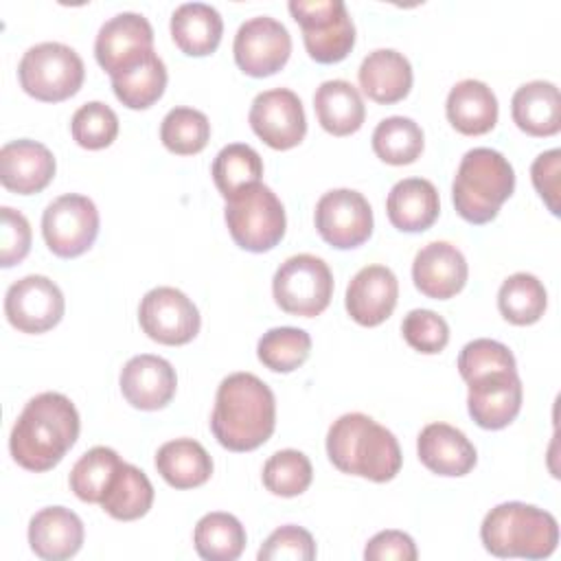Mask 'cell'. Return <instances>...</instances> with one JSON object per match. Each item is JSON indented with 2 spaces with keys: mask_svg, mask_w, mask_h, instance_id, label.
<instances>
[{
  "mask_svg": "<svg viewBox=\"0 0 561 561\" xmlns=\"http://www.w3.org/2000/svg\"><path fill=\"white\" fill-rule=\"evenodd\" d=\"M55 178V156L37 140L20 138L0 149V180L2 186L18 195H33L44 191Z\"/></svg>",
  "mask_w": 561,
  "mask_h": 561,
  "instance_id": "44dd1931",
  "label": "cell"
},
{
  "mask_svg": "<svg viewBox=\"0 0 561 561\" xmlns=\"http://www.w3.org/2000/svg\"><path fill=\"white\" fill-rule=\"evenodd\" d=\"M18 77L28 96L59 103L79 92L85 68L75 48L61 42H42L22 55Z\"/></svg>",
  "mask_w": 561,
  "mask_h": 561,
  "instance_id": "52a82bcc",
  "label": "cell"
},
{
  "mask_svg": "<svg viewBox=\"0 0 561 561\" xmlns=\"http://www.w3.org/2000/svg\"><path fill=\"white\" fill-rule=\"evenodd\" d=\"M252 131L272 149L285 151L296 145L307 134V118L302 101L296 92L287 88H272L259 92L252 101L248 114Z\"/></svg>",
  "mask_w": 561,
  "mask_h": 561,
  "instance_id": "9a60e30c",
  "label": "cell"
},
{
  "mask_svg": "<svg viewBox=\"0 0 561 561\" xmlns=\"http://www.w3.org/2000/svg\"><path fill=\"white\" fill-rule=\"evenodd\" d=\"M316 228L337 250L357 248L373 234L370 204L359 191L333 188L316 204Z\"/></svg>",
  "mask_w": 561,
  "mask_h": 561,
  "instance_id": "7c38bea8",
  "label": "cell"
},
{
  "mask_svg": "<svg viewBox=\"0 0 561 561\" xmlns=\"http://www.w3.org/2000/svg\"><path fill=\"white\" fill-rule=\"evenodd\" d=\"M559 171H561L559 149L539 153L530 167L533 184L552 215H559Z\"/></svg>",
  "mask_w": 561,
  "mask_h": 561,
  "instance_id": "bcb514c9",
  "label": "cell"
},
{
  "mask_svg": "<svg viewBox=\"0 0 561 561\" xmlns=\"http://www.w3.org/2000/svg\"><path fill=\"white\" fill-rule=\"evenodd\" d=\"M42 234L48 250L61 259L88 252L99 234V210L94 202L79 193L53 199L42 215Z\"/></svg>",
  "mask_w": 561,
  "mask_h": 561,
  "instance_id": "30bf717a",
  "label": "cell"
},
{
  "mask_svg": "<svg viewBox=\"0 0 561 561\" xmlns=\"http://www.w3.org/2000/svg\"><path fill=\"white\" fill-rule=\"evenodd\" d=\"M311 351V335L298 327H276L263 333L256 344L261 364L274 373H291L300 368Z\"/></svg>",
  "mask_w": 561,
  "mask_h": 561,
  "instance_id": "74e56055",
  "label": "cell"
},
{
  "mask_svg": "<svg viewBox=\"0 0 561 561\" xmlns=\"http://www.w3.org/2000/svg\"><path fill=\"white\" fill-rule=\"evenodd\" d=\"M416 557L414 539L403 530H381L364 548L366 561H414Z\"/></svg>",
  "mask_w": 561,
  "mask_h": 561,
  "instance_id": "7dc6e473",
  "label": "cell"
},
{
  "mask_svg": "<svg viewBox=\"0 0 561 561\" xmlns=\"http://www.w3.org/2000/svg\"><path fill=\"white\" fill-rule=\"evenodd\" d=\"M28 543L39 559H70L83 543V522L64 506L42 508L28 522Z\"/></svg>",
  "mask_w": 561,
  "mask_h": 561,
  "instance_id": "603a6c76",
  "label": "cell"
},
{
  "mask_svg": "<svg viewBox=\"0 0 561 561\" xmlns=\"http://www.w3.org/2000/svg\"><path fill=\"white\" fill-rule=\"evenodd\" d=\"M121 462V456L112 447L96 445L88 449L70 471L72 493L88 504H101L105 489L112 482Z\"/></svg>",
  "mask_w": 561,
  "mask_h": 561,
  "instance_id": "8d00e7d4",
  "label": "cell"
},
{
  "mask_svg": "<svg viewBox=\"0 0 561 561\" xmlns=\"http://www.w3.org/2000/svg\"><path fill=\"white\" fill-rule=\"evenodd\" d=\"M313 467L298 449H280L263 465V484L270 493L280 497H296L309 489Z\"/></svg>",
  "mask_w": 561,
  "mask_h": 561,
  "instance_id": "ab89813d",
  "label": "cell"
},
{
  "mask_svg": "<svg viewBox=\"0 0 561 561\" xmlns=\"http://www.w3.org/2000/svg\"><path fill=\"white\" fill-rule=\"evenodd\" d=\"M403 340L419 353H440L449 342V327L443 316L430 309H412L401 322Z\"/></svg>",
  "mask_w": 561,
  "mask_h": 561,
  "instance_id": "7bdbcfd3",
  "label": "cell"
},
{
  "mask_svg": "<svg viewBox=\"0 0 561 561\" xmlns=\"http://www.w3.org/2000/svg\"><path fill=\"white\" fill-rule=\"evenodd\" d=\"M226 226L232 241L248 252H267L285 237V208L265 184H252L226 199Z\"/></svg>",
  "mask_w": 561,
  "mask_h": 561,
  "instance_id": "8992f818",
  "label": "cell"
},
{
  "mask_svg": "<svg viewBox=\"0 0 561 561\" xmlns=\"http://www.w3.org/2000/svg\"><path fill=\"white\" fill-rule=\"evenodd\" d=\"M445 112L456 131L482 136L497 123V99L484 81L462 79L449 90Z\"/></svg>",
  "mask_w": 561,
  "mask_h": 561,
  "instance_id": "484cf974",
  "label": "cell"
},
{
  "mask_svg": "<svg viewBox=\"0 0 561 561\" xmlns=\"http://www.w3.org/2000/svg\"><path fill=\"white\" fill-rule=\"evenodd\" d=\"M256 557L259 561H311L316 559V541L309 530L287 524L263 541Z\"/></svg>",
  "mask_w": 561,
  "mask_h": 561,
  "instance_id": "ee69618b",
  "label": "cell"
},
{
  "mask_svg": "<svg viewBox=\"0 0 561 561\" xmlns=\"http://www.w3.org/2000/svg\"><path fill=\"white\" fill-rule=\"evenodd\" d=\"M313 110L322 129L333 136L355 134L366 118V105L359 90L344 79L320 83L313 94Z\"/></svg>",
  "mask_w": 561,
  "mask_h": 561,
  "instance_id": "f1b7e54d",
  "label": "cell"
},
{
  "mask_svg": "<svg viewBox=\"0 0 561 561\" xmlns=\"http://www.w3.org/2000/svg\"><path fill=\"white\" fill-rule=\"evenodd\" d=\"M419 460L438 476H467L478 460L471 440L454 425L430 423L416 438Z\"/></svg>",
  "mask_w": 561,
  "mask_h": 561,
  "instance_id": "7402d4cb",
  "label": "cell"
},
{
  "mask_svg": "<svg viewBox=\"0 0 561 561\" xmlns=\"http://www.w3.org/2000/svg\"><path fill=\"white\" fill-rule=\"evenodd\" d=\"M72 138L83 149H105L118 136L116 112L101 101L83 103L70 121Z\"/></svg>",
  "mask_w": 561,
  "mask_h": 561,
  "instance_id": "60d3db41",
  "label": "cell"
},
{
  "mask_svg": "<svg viewBox=\"0 0 561 561\" xmlns=\"http://www.w3.org/2000/svg\"><path fill=\"white\" fill-rule=\"evenodd\" d=\"M210 138L208 116L193 107H173L160 125L162 145L178 156L199 153Z\"/></svg>",
  "mask_w": 561,
  "mask_h": 561,
  "instance_id": "f35d334b",
  "label": "cell"
},
{
  "mask_svg": "<svg viewBox=\"0 0 561 561\" xmlns=\"http://www.w3.org/2000/svg\"><path fill=\"white\" fill-rule=\"evenodd\" d=\"M386 213L397 230L423 232L436 221L440 213L438 191L425 178L399 180L388 193Z\"/></svg>",
  "mask_w": 561,
  "mask_h": 561,
  "instance_id": "d4e9b609",
  "label": "cell"
},
{
  "mask_svg": "<svg viewBox=\"0 0 561 561\" xmlns=\"http://www.w3.org/2000/svg\"><path fill=\"white\" fill-rule=\"evenodd\" d=\"M167 88V66L153 53H149L140 64L112 75V90L116 99L129 110L151 107Z\"/></svg>",
  "mask_w": 561,
  "mask_h": 561,
  "instance_id": "1f68e13d",
  "label": "cell"
},
{
  "mask_svg": "<svg viewBox=\"0 0 561 561\" xmlns=\"http://www.w3.org/2000/svg\"><path fill=\"white\" fill-rule=\"evenodd\" d=\"M193 543L206 561H234L245 548V528L230 513H206L195 526Z\"/></svg>",
  "mask_w": 561,
  "mask_h": 561,
  "instance_id": "d6a6232c",
  "label": "cell"
},
{
  "mask_svg": "<svg viewBox=\"0 0 561 561\" xmlns=\"http://www.w3.org/2000/svg\"><path fill=\"white\" fill-rule=\"evenodd\" d=\"M276 305L291 316H320L333 296V274L316 254H294L272 278Z\"/></svg>",
  "mask_w": 561,
  "mask_h": 561,
  "instance_id": "9c48e42d",
  "label": "cell"
},
{
  "mask_svg": "<svg viewBox=\"0 0 561 561\" xmlns=\"http://www.w3.org/2000/svg\"><path fill=\"white\" fill-rule=\"evenodd\" d=\"M329 460L342 471L373 482L392 480L403 462L390 430L362 412L342 414L327 432Z\"/></svg>",
  "mask_w": 561,
  "mask_h": 561,
  "instance_id": "3957f363",
  "label": "cell"
},
{
  "mask_svg": "<svg viewBox=\"0 0 561 561\" xmlns=\"http://www.w3.org/2000/svg\"><path fill=\"white\" fill-rule=\"evenodd\" d=\"M138 322L147 337L167 346L188 344L199 333V311L175 287H153L138 307Z\"/></svg>",
  "mask_w": 561,
  "mask_h": 561,
  "instance_id": "8fae6325",
  "label": "cell"
},
{
  "mask_svg": "<svg viewBox=\"0 0 561 561\" xmlns=\"http://www.w3.org/2000/svg\"><path fill=\"white\" fill-rule=\"evenodd\" d=\"M291 18L302 28L309 57L318 64H337L355 46V24L342 0H291Z\"/></svg>",
  "mask_w": 561,
  "mask_h": 561,
  "instance_id": "ba28073f",
  "label": "cell"
},
{
  "mask_svg": "<svg viewBox=\"0 0 561 561\" xmlns=\"http://www.w3.org/2000/svg\"><path fill=\"white\" fill-rule=\"evenodd\" d=\"M224 33L219 11L206 2H184L171 15V37L188 57H206L217 50Z\"/></svg>",
  "mask_w": 561,
  "mask_h": 561,
  "instance_id": "83f0119b",
  "label": "cell"
},
{
  "mask_svg": "<svg viewBox=\"0 0 561 561\" xmlns=\"http://www.w3.org/2000/svg\"><path fill=\"white\" fill-rule=\"evenodd\" d=\"M548 305L543 283L528 272L511 274L497 291V309L504 320L517 327L535 324Z\"/></svg>",
  "mask_w": 561,
  "mask_h": 561,
  "instance_id": "836d02e7",
  "label": "cell"
},
{
  "mask_svg": "<svg viewBox=\"0 0 561 561\" xmlns=\"http://www.w3.org/2000/svg\"><path fill=\"white\" fill-rule=\"evenodd\" d=\"M515 191V171L511 162L495 149H469L454 175L451 199L456 213L476 226L497 217L500 206Z\"/></svg>",
  "mask_w": 561,
  "mask_h": 561,
  "instance_id": "5b68a950",
  "label": "cell"
},
{
  "mask_svg": "<svg viewBox=\"0 0 561 561\" xmlns=\"http://www.w3.org/2000/svg\"><path fill=\"white\" fill-rule=\"evenodd\" d=\"M153 53V28L140 13H118L110 18L96 33L94 57L99 66L112 77Z\"/></svg>",
  "mask_w": 561,
  "mask_h": 561,
  "instance_id": "2e32d148",
  "label": "cell"
},
{
  "mask_svg": "<svg viewBox=\"0 0 561 561\" xmlns=\"http://www.w3.org/2000/svg\"><path fill=\"white\" fill-rule=\"evenodd\" d=\"M357 79L368 99L381 105H392L408 96L412 88V66L403 53L394 48H377L364 57Z\"/></svg>",
  "mask_w": 561,
  "mask_h": 561,
  "instance_id": "cb8c5ba5",
  "label": "cell"
},
{
  "mask_svg": "<svg viewBox=\"0 0 561 561\" xmlns=\"http://www.w3.org/2000/svg\"><path fill=\"white\" fill-rule=\"evenodd\" d=\"M0 265L11 267L20 263L31 250V226L28 219L11 206L0 208Z\"/></svg>",
  "mask_w": 561,
  "mask_h": 561,
  "instance_id": "f6af8a7d",
  "label": "cell"
},
{
  "mask_svg": "<svg viewBox=\"0 0 561 561\" xmlns=\"http://www.w3.org/2000/svg\"><path fill=\"white\" fill-rule=\"evenodd\" d=\"M467 408L482 430H502L522 410V379L517 370L491 373L467 383Z\"/></svg>",
  "mask_w": 561,
  "mask_h": 561,
  "instance_id": "e0dca14e",
  "label": "cell"
},
{
  "mask_svg": "<svg viewBox=\"0 0 561 561\" xmlns=\"http://www.w3.org/2000/svg\"><path fill=\"white\" fill-rule=\"evenodd\" d=\"M515 125L528 136H554L561 129V96L552 81H528L519 85L511 101Z\"/></svg>",
  "mask_w": 561,
  "mask_h": 561,
  "instance_id": "4316f807",
  "label": "cell"
},
{
  "mask_svg": "<svg viewBox=\"0 0 561 561\" xmlns=\"http://www.w3.org/2000/svg\"><path fill=\"white\" fill-rule=\"evenodd\" d=\"M373 151L386 164H412L423 151V129L408 116H388L373 131Z\"/></svg>",
  "mask_w": 561,
  "mask_h": 561,
  "instance_id": "d590c367",
  "label": "cell"
},
{
  "mask_svg": "<svg viewBox=\"0 0 561 561\" xmlns=\"http://www.w3.org/2000/svg\"><path fill=\"white\" fill-rule=\"evenodd\" d=\"M64 294L48 276L28 274L15 280L4 296V316L22 333H44L64 318Z\"/></svg>",
  "mask_w": 561,
  "mask_h": 561,
  "instance_id": "5bb4252c",
  "label": "cell"
},
{
  "mask_svg": "<svg viewBox=\"0 0 561 561\" xmlns=\"http://www.w3.org/2000/svg\"><path fill=\"white\" fill-rule=\"evenodd\" d=\"M480 539L493 557L546 559L557 550L559 524L552 513L539 506L504 502L484 515Z\"/></svg>",
  "mask_w": 561,
  "mask_h": 561,
  "instance_id": "277c9868",
  "label": "cell"
},
{
  "mask_svg": "<svg viewBox=\"0 0 561 561\" xmlns=\"http://www.w3.org/2000/svg\"><path fill=\"white\" fill-rule=\"evenodd\" d=\"M237 66L250 77H270L278 72L291 55V37L283 22L270 15L245 20L232 44Z\"/></svg>",
  "mask_w": 561,
  "mask_h": 561,
  "instance_id": "4fadbf2b",
  "label": "cell"
},
{
  "mask_svg": "<svg viewBox=\"0 0 561 561\" xmlns=\"http://www.w3.org/2000/svg\"><path fill=\"white\" fill-rule=\"evenodd\" d=\"M399 298V280L386 265L362 267L346 287V311L362 327H377L390 318Z\"/></svg>",
  "mask_w": 561,
  "mask_h": 561,
  "instance_id": "d6986e66",
  "label": "cell"
},
{
  "mask_svg": "<svg viewBox=\"0 0 561 561\" xmlns=\"http://www.w3.org/2000/svg\"><path fill=\"white\" fill-rule=\"evenodd\" d=\"M276 425V399L270 386L252 373H232L221 379L210 414L217 443L230 451L261 447Z\"/></svg>",
  "mask_w": 561,
  "mask_h": 561,
  "instance_id": "7a4b0ae2",
  "label": "cell"
},
{
  "mask_svg": "<svg viewBox=\"0 0 561 561\" xmlns=\"http://www.w3.org/2000/svg\"><path fill=\"white\" fill-rule=\"evenodd\" d=\"M469 276L465 254L447 243L432 241L423 245L412 263V280L416 289L434 300H447L456 296Z\"/></svg>",
  "mask_w": 561,
  "mask_h": 561,
  "instance_id": "ac0fdd59",
  "label": "cell"
},
{
  "mask_svg": "<svg viewBox=\"0 0 561 561\" xmlns=\"http://www.w3.org/2000/svg\"><path fill=\"white\" fill-rule=\"evenodd\" d=\"M458 370H460V377L469 383L491 373L517 370V366L508 346L489 337H478L462 346L458 355Z\"/></svg>",
  "mask_w": 561,
  "mask_h": 561,
  "instance_id": "b9f144b4",
  "label": "cell"
},
{
  "mask_svg": "<svg viewBox=\"0 0 561 561\" xmlns=\"http://www.w3.org/2000/svg\"><path fill=\"white\" fill-rule=\"evenodd\" d=\"M151 504L153 484L149 482L147 473L129 462H121L101 500L103 511L114 519L131 522L147 515Z\"/></svg>",
  "mask_w": 561,
  "mask_h": 561,
  "instance_id": "4dcf8cb0",
  "label": "cell"
},
{
  "mask_svg": "<svg viewBox=\"0 0 561 561\" xmlns=\"http://www.w3.org/2000/svg\"><path fill=\"white\" fill-rule=\"evenodd\" d=\"M79 427V412L66 394H35L24 405L11 430V456L20 467L28 471H48L59 465L77 443Z\"/></svg>",
  "mask_w": 561,
  "mask_h": 561,
  "instance_id": "6da1fadb",
  "label": "cell"
},
{
  "mask_svg": "<svg viewBox=\"0 0 561 561\" xmlns=\"http://www.w3.org/2000/svg\"><path fill=\"white\" fill-rule=\"evenodd\" d=\"M210 173L221 197L230 199L239 191L261 182L263 160L250 145L232 142L215 156Z\"/></svg>",
  "mask_w": 561,
  "mask_h": 561,
  "instance_id": "e575fe53",
  "label": "cell"
},
{
  "mask_svg": "<svg viewBox=\"0 0 561 561\" xmlns=\"http://www.w3.org/2000/svg\"><path fill=\"white\" fill-rule=\"evenodd\" d=\"M121 392L129 405L138 410H160L164 408L178 388V377L173 366L158 355H136L121 370Z\"/></svg>",
  "mask_w": 561,
  "mask_h": 561,
  "instance_id": "ffe728a7",
  "label": "cell"
},
{
  "mask_svg": "<svg viewBox=\"0 0 561 561\" xmlns=\"http://www.w3.org/2000/svg\"><path fill=\"white\" fill-rule=\"evenodd\" d=\"M156 469L173 489H195L210 478L213 458L202 443L175 438L158 449Z\"/></svg>",
  "mask_w": 561,
  "mask_h": 561,
  "instance_id": "f546056e",
  "label": "cell"
}]
</instances>
